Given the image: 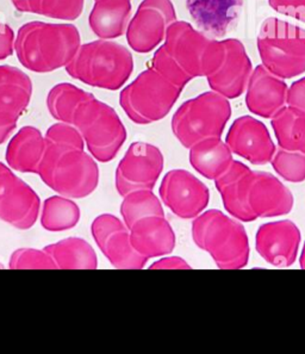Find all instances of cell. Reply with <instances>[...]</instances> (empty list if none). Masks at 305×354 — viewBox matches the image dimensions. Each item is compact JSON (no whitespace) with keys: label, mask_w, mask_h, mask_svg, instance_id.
Returning a JSON list of instances; mask_svg holds the SVG:
<instances>
[{"label":"cell","mask_w":305,"mask_h":354,"mask_svg":"<svg viewBox=\"0 0 305 354\" xmlns=\"http://www.w3.org/2000/svg\"><path fill=\"white\" fill-rule=\"evenodd\" d=\"M192 239L221 270H240L250 259V240L245 227L221 210H207L194 217Z\"/></svg>","instance_id":"6"},{"label":"cell","mask_w":305,"mask_h":354,"mask_svg":"<svg viewBox=\"0 0 305 354\" xmlns=\"http://www.w3.org/2000/svg\"><path fill=\"white\" fill-rule=\"evenodd\" d=\"M120 215L128 229L146 217L165 216L164 207L153 190L133 191L125 194L120 204Z\"/></svg>","instance_id":"30"},{"label":"cell","mask_w":305,"mask_h":354,"mask_svg":"<svg viewBox=\"0 0 305 354\" xmlns=\"http://www.w3.org/2000/svg\"><path fill=\"white\" fill-rule=\"evenodd\" d=\"M272 167L279 177L290 183H303L305 180V153L286 151L280 148L275 151L271 160Z\"/></svg>","instance_id":"32"},{"label":"cell","mask_w":305,"mask_h":354,"mask_svg":"<svg viewBox=\"0 0 305 354\" xmlns=\"http://www.w3.org/2000/svg\"><path fill=\"white\" fill-rule=\"evenodd\" d=\"M0 268H3V265H1V263H0Z\"/></svg>","instance_id":"39"},{"label":"cell","mask_w":305,"mask_h":354,"mask_svg":"<svg viewBox=\"0 0 305 354\" xmlns=\"http://www.w3.org/2000/svg\"><path fill=\"white\" fill-rule=\"evenodd\" d=\"M252 173L253 171L247 165L234 160L228 169L214 180L225 210L240 222L257 220L250 207Z\"/></svg>","instance_id":"21"},{"label":"cell","mask_w":305,"mask_h":354,"mask_svg":"<svg viewBox=\"0 0 305 354\" xmlns=\"http://www.w3.org/2000/svg\"><path fill=\"white\" fill-rule=\"evenodd\" d=\"M252 72V62L241 41H216L207 74L212 91L227 100L239 98L246 91Z\"/></svg>","instance_id":"10"},{"label":"cell","mask_w":305,"mask_h":354,"mask_svg":"<svg viewBox=\"0 0 305 354\" xmlns=\"http://www.w3.org/2000/svg\"><path fill=\"white\" fill-rule=\"evenodd\" d=\"M183 88L174 85L149 66L120 95L127 116L136 124H151L167 116Z\"/></svg>","instance_id":"9"},{"label":"cell","mask_w":305,"mask_h":354,"mask_svg":"<svg viewBox=\"0 0 305 354\" xmlns=\"http://www.w3.org/2000/svg\"><path fill=\"white\" fill-rule=\"evenodd\" d=\"M232 116L229 100L210 91L181 104L172 118V131L185 148L209 138H221Z\"/></svg>","instance_id":"8"},{"label":"cell","mask_w":305,"mask_h":354,"mask_svg":"<svg viewBox=\"0 0 305 354\" xmlns=\"http://www.w3.org/2000/svg\"><path fill=\"white\" fill-rule=\"evenodd\" d=\"M130 15V0H95L89 24L99 39H117L127 31Z\"/></svg>","instance_id":"25"},{"label":"cell","mask_w":305,"mask_h":354,"mask_svg":"<svg viewBox=\"0 0 305 354\" xmlns=\"http://www.w3.org/2000/svg\"><path fill=\"white\" fill-rule=\"evenodd\" d=\"M262 66L281 79L305 72V29L278 18H267L258 35Z\"/></svg>","instance_id":"7"},{"label":"cell","mask_w":305,"mask_h":354,"mask_svg":"<svg viewBox=\"0 0 305 354\" xmlns=\"http://www.w3.org/2000/svg\"><path fill=\"white\" fill-rule=\"evenodd\" d=\"M15 50V32L12 28L0 23V60L11 57Z\"/></svg>","instance_id":"36"},{"label":"cell","mask_w":305,"mask_h":354,"mask_svg":"<svg viewBox=\"0 0 305 354\" xmlns=\"http://www.w3.org/2000/svg\"><path fill=\"white\" fill-rule=\"evenodd\" d=\"M299 265H301L302 268H304L305 270V242L303 250H302L301 258H299Z\"/></svg>","instance_id":"38"},{"label":"cell","mask_w":305,"mask_h":354,"mask_svg":"<svg viewBox=\"0 0 305 354\" xmlns=\"http://www.w3.org/2000/svg\"><path fill=\"white\" fill-rule=\"evenodd\" d=\"M92 236L112 266L120 270H141L148 259L135 251L130 232L123 221L111 214L97 217L91 227Z\"/></svg>","instance_id":"15"},{"label":"cell","mask_w":305,"mask_h":354,"mask_svg":"<svg viewBox=\"0 0 305 354\" xmlns=\"http://www.w3.org/2000/svg\"><path fill=\"white\" fill-rule=\"evenodd\" d=\"M225 143L232 154L253 165H266L275 156V145L267 127L252 116L237 118L229 129Z\"/></svg>","instance_id":"18"},{"label":"cell","mask_w":305,"mask_h":354,"mask_svg":"<svg viewBox=\"0 0 305 354\" xmlns=\"http://www.w3.org/2000/svg\"><path fill=\"white\" fill-rule=\"evenodd\" d=\"M288 88L283 79L272 74L264 66H257L246 88V105L254 115L272 118L286 106Z\"/></svg>","instance_id":"20"},{"label":"cell","mask_w":305,"mask_h":354,"mask_svg":"<svg viewBox=\"0 0 305 354\" xmlns=\"http://www.w3.org/2000/svg\"><path fill=\"white\" fill-rule=\"evenodd\" d=\"M151 270H190L189 263L185 259H183L181 257H166L163 259L158 260L155 263H151L149 266Z\"/></svg>","instance_id":"37"},{"label":"cell","mask_w":305,"mask_h":354,"mask_svg":"<svg viewBox=\"0 0 305 354\" xmlns=\"http://www.w3.org/2000/svg\"><path fill=\"white\" fill-rule=\"evenodd\" d=\"M80 46L82 37L77 26L39 21L21 26L15 41L18 61L35 73H49L66 67Z\"/></svg>","instance_id":"3"},{"label":"cell","mask_w":305,"mask_h":354,"mask_svg":"<svg viewBox=\"0 0 305 354\" xmlns=\"http://www.w3.org/2000/svg\"><path fill=\"white\" fill-rule=\"evenodd\" d=\"M44 135L35 127H23L15 135L6 148V162L10 169L22 173H39V164L44 158Z\"/></svg>","instance_id":"24"},{"label":"cell","mask_w":305,"mask_h":354,"mask_svg":"<svg viewBox=\"0 0 305 354\" xmlns=\"http://www.w3.org/2000/svg\"><path fill=\"white\" fill-rule=\"evenodd\" d=\"M46 147L39 164L42 182L67 198H85L97 189L98 165L85 151V141L73 126L60 122L44 136Z\"/></svg>","instance_id":"1"},{"label":"cell","mask_w":305,"mask_h":354,"mask_svg":"<svg viewBox=\"0 0 305 354\" xmlns=\"http://www.w3.org/2000/svg\"><path fill=\"white\" fill-rule=\"evenodd\" d=\"M52 257L56 268L61 270H95L98 268V258L93 247L79 238H68L44 247Z\"/></svg>","instance_id":"27"},{"label":"cell","mask_w":305,"mask_h":354,"mask_svg":"<svg viewBox=\"0 0 305 354\" xmlns=\"http://www.w3.org/2000/svg\"><path fill=\"white\" fill-rule=\"evenodd\" d=\"M286 106L305 113V78L297 80L293 82L291 87H288Z\"/></svg>","instance_id":"35"},{"label":"cell","mask_w":305,"mask_h":354,"mask_svg":"<svg viewBox=\"0 0 305 354\" xmlns=\"http://www.w3.org/2000/svg\"><path fill=\"white\" fill-rule=\"evenodd\" d=\"M275 12L296 18L305 24V0H268Z\"/></svg>","instance_id":"34"},{"label":"cell","mask_w":305,"mask_h":354,"mask_svg":"<svg viewBox=\"0 0 305 354\" xmlns=\"http://www.w3.org/2000/svg\"><path fill=\"white\" fill-rule=\"evenodd\" d=\"M186 8L199 29L223 37L237 26L243 0H186Z\"/></svg>","instance_id":"22"},{"label":"cell","mask_w":305,"mask_h":354,"mask_svg":"<svg viewBox=\"0 0 305 354\" xmlns=\"http://www.w3.org/2000/svg\"><path fill=\"white\" fill-rule=\"evenodd\" d=\"M12 4L21 12L75 21L82 16L85 0H17Z\"/></svg>","instance_id":"31"},{"label":"cell","mask_w":305,"mask_h":354,"mask_svg":"<svg viewBox=\"0 0 305 354\" xmlns=\"http://www.w3.org/2000/svg\"><path fill=\"white\" fill-rule=\"evenodd\" d=\"M190 149V164L201 176L215 180L232 165V151L221 138H209Z\"/></svg>","instance_id":"26"},{"label":"cell","mask_w":305,"mask_h":354,"mask_svg":"<svg viewBox=\"0 0 305 354\" xmlns=\"http://www.w3.org/2000/svg\"><path fill=\"white\" fill-rule=\"evenodd\" d=\"M133 71V59L128 48L110 39L82 44L66 72L89 86L116 91L124 86Z\"/></svg>","instance_id":"5"},{"label":"cell","mask_w":305,"mask_h":354,"mask_svg":"<svg viewBox=\"0 0 305 354\" xmlns=\"http://www.w3.org/2000/svg\"><path fill=\"white\" fill-rule=\"evenodd\" d=\"M163 169L164 156L159 148L151 143H131L117 166V192L124 197L133 191L153 190Z\"/></svg>","instance_id":"11"},{"label":"cell","mask_w":305,"mask_h":354,"mask_svg":"<svg viewBox=\"0 0 305 354\" xmlns=\"http://www.w3.org/2000/svg\"><path fill=\"white\" fill-rule=\"evenodd\" d=\"M33 82L13 66H0V145L17 128V122L30 104Z\"/></svg>","instance_id":"16"},{"label":"cell","mask_w":305,"mask_h":354,"mask_svg":"<svg viewBox=\"0 0 305 354\" xmlns=\"http://www.w3.org/2000/svg\"><path fill=\"white\" fill-rule=\"evenodd\" d=\"M80 220V209L72 199L53 196L44 201L41 225L48 232H66L74 228Z\"/></svg>","instance_id":"29"},{"label":"cell","mask_w":305,"mask_h":354,"mask_svg":"<svg viewBox=\"0 0 305 354\" xmlns=\"http://www.w3.org/2000/svg\"><path fill=\"white\" fill-rule=\"evenodd\" d=\"M176 21L171 0H143L127 28V41L135 52H151L164 41L168 26Z\"/></svg>","instance_id":"12"},{"label":"cell","mask_w":305,"mask_h":354,"mask_svg":"<svg viewBox=\"0 0 305 354\" xmlns=\"http://www.w3.org/2000/svg\"><path fill=\"white\" fill-rule=\"evenodd\" d=\"M301 240V230L293 221H275L258 229L255 248L267 263L288 268L296 261Z\"/></svg>","instance_id":"17"},{"label":"cell","mask_w":305,"mask_h":354,"mask_svg":"<svg viewBox=\"0 0 305 354\" xmlns=\"http://www.w3.org/2000/svg\"><path fill=\"white\" fill-rule=\"evenodd\" d=\"M9 268L12 270H55L56 265L44 250L19 248L11 255Z\"/></svg>","instance_id":"33"},{"label":"cell","mask_w":305,"mask_h":354,"mask_svg":"<svg viewBox=\"0 0 305 354\" xmlns=\"http://www.w3.org/2000/svg\"><path fill=\"white\" fill-rule=\"evenodd\" d=\"M280 148L305 153V113L284 106L271 118Z\"/></svg>","instance_id":"28"},{"label":"cell","mask_w":305,"mask_h":354,"mask_svg":"<svg viewBox=\"0 0 305 354\" xmlns=\"http://www.w3.org/2000/svg\"><path fill=\"white\" fill-rule=\"evenodd\" d=\"M215 44L216 39H209L190 23L176 21L168 26L165 44L155 52L151 67L184 88L192 79L207 77Z\"/></svg>","instance_id":"2"},{"label":"cell","mask_w":305,"mask_h":354,"mask_svg":"<svg viewBox=\"0 0 305 354\" xmlns=\"http://www.w3.org/2000/svg\"><path fill=\"white\" fill-rule=\"evenodd\" d=\"M159 194L163 203L184 220L201 215L210 201L207 186L186 169H172L166 173Z\"/></svg>","instance_id":"14"},{"label":"cell","mask_w":305,"mask_h":354,"mask_svg":"<svg viewBox=\"0 0 305 354\" xmlns=\"http://www.w3.org/2000/svg\"><path fill=\"white\" fill-rule=\"evenodd\" d=\"M65 123L80 133L91 156L100 162L113 160L127 140V129L115 109L85 90Z\"/></svg>","instance_id":"4"},{"label":"cell","mask_w":305,"mask_h":354,"mask_svg":"<svg viewBox=\"0 0 305 354\" xmlns=\"http://www.w3.org/2000/svg\"><path fill=\"white\" fill-rule=\"evenodd\" d=\"M129 232L135 251L147 259L169 254L176 248V233L165 216L142 218L130 227Z\"/></svg>","instance_id":"23"},{"label":"cell","mask_w":305,"mask_h":354,"mask_svg":"<svg viewBox=\"0 0 305 354\" xmlns=\"http://www.w3.org/2000/svg\"><path fill=\"white\" fill-rule=\"evenodd\" d=\"M293 194L278 178L268 172L253 171L250 187V207L258 218L283 216L293 209Z\"/></svg>","instance_id":"19"},{"label":"cell","mask_w":305,"mask_h":354,"mask_svg":"<svg viewBox=\"0 0 305 354\" xmlns=\"http://www.w3.org/2000/svg\"><path fill=\"white\" fill-rule=\"evenodd\" d=\"M41 201L30 186L0 162V220L26 230L39 218Z\"/></svg>","instance_id":"13"},{"label":"cell","mask_w":305,"mask_h":354,"mask_svg":"<svg viewBox=\"0 0 305 354\" xmlns=\"http://www.w3.org/2000/svg\"><path fill=\"white\" fill-rule=\"evenodd\" d=\"M11 1H12V3H15V1H17V0H11Z\"/></svg>","instance_id":"40"}]
</instances>
